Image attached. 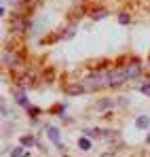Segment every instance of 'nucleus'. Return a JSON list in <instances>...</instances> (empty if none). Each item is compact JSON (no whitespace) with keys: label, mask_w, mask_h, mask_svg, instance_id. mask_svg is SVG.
Masks as SVG:
<instances>
[{"label":"nucleus","mask_w":150,"mask_h":157,"mask_svg":"<svg viewBox=\"0 0 150 157\" xmlns=\"http://www.w3.org/2000/svg\"><path fill=\"white\" fill-rule=\"evenodd\" d=\"M127 102H129V100H127V98H119V102H116V104H121V106H125Z\"/></svg>","instance_id":"f3484780"},{"label":"nucleus","mask_w":150,"mask_h":157,"mask_svg":"<svg viewBox=\"0 0 150 157\" xmlns=\"http://www.w3.org/2000/svg\"><path fill=\"white\" fill-rule=\"evenodd\" d=\"M9 30H11V34H24L25 30H27V19L25 17H15L11 21Z\"/></svg>","instance_id":"7ed1b4c3"},{"label":"nucleus","mask_w":150,"mask_h":157,"mask_svg":"<svg viewBox=\"0 0 150 157\" xmlns=\"http://www.w3.org/2000/svg\"><path fill=\"white\" fill-rule=\"evenodd\" d=\"M106 15H108V11H106V9H93V11H91V13H89V17H91V19H93V21H100V19H104V17H106Z\"/></svg>","instance_id":"0eeeda50"},{"label":"nucleus","mask_w":150,"mask_h":157,"mask_svg":"<svg viewBox=\"0 0 150 157\" xmlns=\"http://www.w3.org/2000/svg\"><path fill=\"white\" fill-rule=\"evenodd\" d=\"M11 157H27V153H25L24 147H15L13 153H11Z\"/></svg>","instance_id":"ddd939ff"},{"label":"nucleus","mask_w":150,"mask_h":157,"mask_svg":"<svg viewBox=\"0 0 150 157\" xmlns=\"http://www.w3.org/2000/svg\"><path fill=\"white\" fill-rule=\"evenodd\" d=\"M27 115H30V117H38V115H40V108H34V106H30V108H27Z\"/></svg>","instance_id":"dca6fc26"},{"label":"nucleus","mask_w":150,"mask_h":157,"mask_svg":"<svg viewBox=\"0 0 150 157\" xmlns=\"http://www.w3.org/2000/svg\"><path fill=\"white\" fill-rule=\"evenodd\" d=\"M17 104L24 106V108H30V102H27V98H25L24 94H19V91H17Z\"/></svg>","instance_id":"f8f14e48"},{"label":"nucleus","mask_w":150,"mask_h":157,"mask_svg":"<svg viewBox=\"0 0 150 157\" xmlns=\"http://www.w3.org/2000/svg\"><path fill=\"white\" fill-rule=\"evenodd\" d=\"M135 125H137V130H148V125H150V119L146 117V115H142V117H137Z\"/></svg>","instance_id":"1a4fd4ad"},{"label":"nucleus","mask_w":150,"mask_h":157,"mask_svg":"<svg viewBox=\"0 0 150 157\" xmlns=\"http://www.w3.org/2000/svg\"><path fill=\"white\" fill-rule=\"evenodd\" d=\"M114 104H116L114 100H110V98H101L100 102L95 104V108H97V110H108V108H112Z\"/></svg>","instance_id":"6e6552de"},{"label":"nucleus","mask_w":150,"mask_h":157,"mask_svg":"<svg viewBox=\"0 0 150 157\" xmlns=\"http://www.w3.org/2000/svg\"><path fill=\"white\" fill-rule=\"evenodd\" d=\"M137 89L144 94V96H150V83L146 81V83H142V85H137Z\"/></svg>","instance_id":"4468645a"},{"label":"nucleus","mask_w":150,"mask_h":157,"mask_svg":"<svg viewBox=\"0 0 150 157\" xmlns=\"http://www.w3.org/2000/svg\"><path fill=\"white\" fill-rule=\"evenodd\" d=\"M129 21H131V17H129V15H127V13H121V15H119V24H129Z\"/></svg>","instance_id":"2eb2a0df"},{"label":"nucleus","mask_w":150,"mask_h":157,"mask_svg":"<svg viewBox=\"0 0 150 157\" xmlns=\"http://www.w3.org/2000/svg\"><path fill=\"white\" fill-rule=\"evenodd\" d=\"M47 138H49L51 142L59 144V130H57L55 125H49V128H47Z\"/></svg>","instance_id":"423d86ee"},{"label":"nucleus","mask_w":150,"mask_h":157,"mask_svg":"<svg viewBox=\"0 0 150 157\" xmlns=\"http://www.w3.org/2000/svg\"><path fill=\"white\" fill-rule=\"evenodd\" d=\"M87 85V91H95L101 87H110V70H93L82 81Z\"/></svg>","instance_id":"f257e3e1"},{"label":"nucleus","mask_w":150,"mask_h":157,"mask_svg":"<svg viewBox=\"0 0 150 157\" xmlns=\"http://www.w3.org/2000/svg\"><path fill=\"white\" fill-rule=\"evenodd\" d=\"M85 91H87V85L85 83H70L66 87V94L68 96H82Z\"/></svg>","instance_id":"39448f33"},{"label":"nucleus","mask_w":150,"mask_h":157,"mask_svg":"<svg viewBox=\"0 0 150 157\" xmlns=\"http://www.w3.org/2000/svg\"><path fill=\"white\" fill-rule=\"evenodd\" d=\"M36 144V140H34V136H30V134H25L24 138H21V147H34Z\"/></svg>","instance_id":"9b49d317"},{"label":"nucleus","mask_w":150,"mask_h":157,"mask_svg":"<svg viewBox=\"0 0 150 157\" xmlns=\"http://www.w3.org/2000/svg\"><path fill=\"white\" fill-rule=\"evenodd\" d=\"M78 149L89 151V149H91V140H89V138H85V136H82V138H78Z\"/></svg>","instance_id":"9d476101"},{"label":"nucleus","mask_w":150,"mask_h":157,"mask_svg":"<svg viewBox=\"0 0 150 157\" xmlns=\"http://www.w3.org/2000/svg\"><path fill=\"white\" fill-rule=\"evenodd\" d=\"M125 68H127V75H129V78L140 77V75H142V70H144V68H142V62H140V59H133L131 64H127Z\"/></svg>","instance_id":"20e7f679"},{"label":"nucleus","mask_w":150,"mask_h":157,"mask_svg":"<svg viewBox=\"0 0 150 157\" xmlns=\"http://www.w3.org/2000/svg\"><path fill=\"white\" fill-rule=\"evenodd\" d=\"M146 142H148V144H150V134H148V136H146Z\"/></svg>","instance_id":"a211bd4d"},{"label":"nucleus","mask_w":150,"mask_h":157,"mask_svg":"<svg viewBox=\"0 0 150 157\" xmlns=\"http://www.w3.org/2000/svg\"><path fill=\"white\" fill-rule=\"evenodd\" d=\"M125 81H129V75H127V68H112L110 70V87H119L123 85Z\"/></svg>","instance_id":"f03ea898"}]
</instances>
